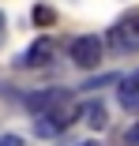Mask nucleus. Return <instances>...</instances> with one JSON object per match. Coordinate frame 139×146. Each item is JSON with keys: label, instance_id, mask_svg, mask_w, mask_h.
<instances>
[{"label": "nucleus", "instance_id": "f257e3e1", "mask_svg": "<svg viewBox=\"0 0 139 146\" xmlns=\"http://www.w3.org/2000/svg\"><path fill=\"white\" fill-rule=\"evenodd\" d=\"M135 41H139V11H128V15L113 26V30H109V49L128 52Z\"/></svg>", "mask_w": 139, "mask_h": 146}, {"label": "nucleus", "instance_id": "f03ea898", "mask_svg": "<svg viewBox=\"0 0 139 146\" xmlns=\"http://www.w3.org/2000/svg\"><path fill=\"white\" fill-rule=\"evenodd\" d=\"M102 38H94V34H87V38H75L72 41V60L79 64V68H98L102 64Z\"/></svg>", "mask_w": 139, "mask_h": 146}, {"label": "nucleus", "instance_id": "7ed1b4c3", "mask_svg": "<svg viewBox=\"0 0 139 146\" xmlns=\"http://www.w3.org/2000/svg\"><path fill=\"white\" fill-rule=\"evenodd\" d=\"M64 101H72L68 90H34V94L23 98V105L30 109V112H49V109H57V105H64Z\"/></svg>", "mask_w": 139, "mask_h": 146}, {"label": "nucleus", "instance_id": "20e7f679", "mask_svg": "<svg viewBox=\"0 0 139 146\" xmlns=\"http://www.w3.org/2000/svg\"><path fill=\"white\" fill-rule=\"evenodd\" d=\"M117 101H120L124 109L139 112V75H128V79L117 75Z\"/></svg>", "mask_w": 139, "mask_h": 146}, {"label": "nucleus", "instance_id": "39448f33", "mask_svg": "<svg viewBox=\"0 0 139 146\" xmlns=\"http://www.w3.org/2000/svg\"><path fill=\"white\" fill-rule=\"evenodd\" d=\"M53 60V45H49V38H38L34 45H30V52L23 56V68H41V64H49Z\"/></svg>", "mask_w": 139, "mask_h": 146}, {"label": "nucleus", "instance_id": "423d86ee", "mask_svg": "<svg viewBox=\"0 0 139 146\" xmlns=\"http://www.w3.org/2000/svg\"><path fill=\"white\" fill-rule=\"evenodd\" d=\"M60 131H64V127L57 124V116H45V112L34 116V135H38V139H57Z\"/></svg>", "mask_w": 139, "mask_h": 146}, {"label": "nucleus", "instance_id": "0eeeda50", "mask_svg": "<svg viewBox=\"0 0 139 146\" xmlns=\"http://www.w3.org/2000/svg\"><path fill=\"white\" fill-rule=\"evenodd\" d=\"M83 109H87V124H90L94 131H102V127L109 124V116H105V105H102V101H90V105H83Z\"/></svg>", "mask_w": 139, "mask_h": 146}, {"label": "nucleus", "instance_id": "6e6552de", "mask_svg": "<svg viewBox=\"0 0 139 146\" xmlns=\"http://www.w3.org/2000/svg\"><path fill=\"white\" fill-rule=\"evenodd\" d=\"M34 23H38V26H53V23H57V15H53V8L38 4V8H34Z\"/></svg>", "mask_w": 139, "mask_h": 146}, {"label": "nucleus", "instance_id": "1a4fd4ad", "mask_svg": "<svg viewBox=\"0 0 139 146\" xmlns=\"http://www.w3.org/2000/svg\"><path fill=\"white\" fill-rule=\"evenodd\" d=\"M0 146H23V139H19V135H4V139H0Z\"/></svg>", "mask_w": 139, "mask_h": 146}, {"label": "nucleus", "instance_id": "9d476101", "mask_svg": "<svg viewBox=\"0 0 139 146\" xmlns=\"http://www.w3.org/2000/svg\"><path fill=\"white\" fill-rule=\"evenodd\" d=\"M128 142H132V146H139V124H132V127H128Z\"/></svg>", "mask_w": 139, "mask_h": 146}, {"label": "nucleus", "instance_id": "9b49d317", "mask_svg": "<svg viewBox=\"0 0 139 146\" xmlns=\"http://www.w3.org/2000/svg\"><path fill=\"white\" fill-rule=\"evenodd\" d=\"M0 34H4V15H0Z\"/></svg>", "mask_w": 139, "mask_h": 146}, {"label": "nucleus", "instance_id": "f8f14e48", "mask_svg": "<svg viewBox=\"0 0 139 146\" xmlns=\"http://www.w3.org/2000/svg\"><path fill=\"white\" fill-rule=\"evenodd\" d=\"M83 146H94V142H83Z\"/></svg>", "mask_w": 139, "mask_h": 146}]
</instances>
